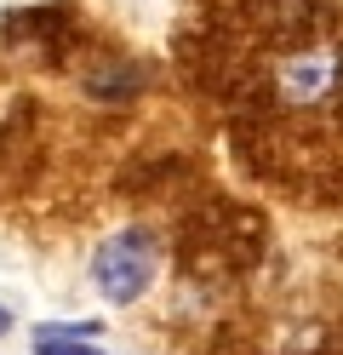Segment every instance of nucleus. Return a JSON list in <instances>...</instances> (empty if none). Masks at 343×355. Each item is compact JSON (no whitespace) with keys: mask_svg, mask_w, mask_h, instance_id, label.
<instances>
[{"mask_svg":"<svg viewBox=\"0 0 343 355\" xmlns=\"http://www.w3.org/2000/svg\"><path fill=\"white\" fill-rule=\"evenodd\" d=\"M6 327H12V315H6V309H0V332H6Z\"/></svg>","mask_w":343,"mask_h":355,"instance_id":"obj_3","label":"nucleus"},{"mask_svg":"<svg viewBox=\"0 0 343 355\" xmlns=\"http://www.w3.org/2000/svg\"><path fill=\"white\" fill-rule=\"evenodd\" d=\"M35 355H109V349H91V338H52V332H35Z\"/></svg>","mask_w":343,"mask_h":355,"instance_id":"obj_2","label":"nucleus"},{"mask_svg":"<svg viewBox=\"0 0 343 355\" xmlns=\"http://www.w3.org/2000/svg\"><path fill=\"white\" fill-rule=\"evenodd\" d=\"M91 281L103 286V298L109 304H132V298H143V286L155 281V241L143 230H121V235H109L98 258H91Z\"/></svg>","mask_w":343,"mask_h":355,"instance_id":"obj_1","label":"nucleus"}]
</instances>
